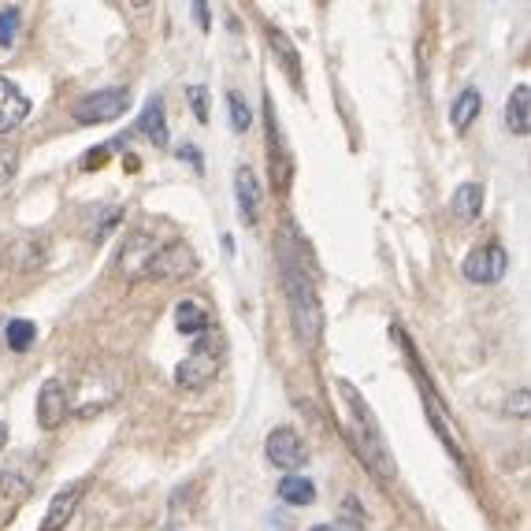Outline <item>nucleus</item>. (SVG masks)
<instances>
[{
	"mask_svg": "<svg viewBox=\"0 0 531 531\" xmlns=\"http://www.w3.org/2000/svg\"><path fill=\"white\" fill-rule=\"evenodd\" d=\"M71 413V394H67L64 379H49L38 394V424L45 431H56Z\"/></svg>",
	"mask_w": 531,
	"mask_h": 531,
	"instance_id": "nucleus-10",
	"label": "nucleus"
},
{
	"mask_svg": "<svg viewBox=\"0 0 531 531\" xmlns=\"http://www.w3.org/2000/svg\"><path fill=\"white\" fill-rule=\"evenodd\" d=\"M179 156H182V160H190V164H194V171H205V160H201V153H197L194 145H182Z\"/></svg>",
	"mask_w": 531,
	"mask_h": 531,
	"instance_id": "nucleus-29",
	"label": "nucleus"
},
{
	"mask_svg": "<svg viewBox=\"0 0 531 531\" xmlns=\"http://www.w3.org/2000/svg\"><path fill=\"white\" fill-rule=\"evenodd\" d=\"M26 116H30L26 93L15 86L12 78H0V134H12L15 127H23Z\"/></svg>",
	"mask_w": 531,
	"mask_h": 531,
	"instance_id": "nucleus-12",
	"label": "nucleus"
},
{
	"mask_svg": "<svg viewBox=\"0 0 531 531\" xmlns=\"http://www.w3.org/2000/svg\"><path fill=\"white\" fill-rule=\"evenodd\" d=\"M279 498L290 502V506H309V502H316V487H312V480H305V476H283Z\"/></svg>",
	"mask_w": 531,
	"mask_h": 531,
	"instance_id": "nucleus-20",
	"label": "nucleus"
},
{
	"mask_svg": "<svg viewBox=\"0 0 531 531\" xmlns=\"http://www.w3.org/2000/svg\"><path fill=\"white\" fill-rule=\"evenodd\" d=\"M160 246L164 242H156V234L130 231L127 242L119 246V272L127 275V279H149V268H153Z\"/></svg>",
	"mask_w": 531,
	"mask_h": 531,
	"instance_id": "nucleus-4",
	"label": "nucleus"
},
{
	"mask_svg": "<svg viewBox=\"0 0 531 531\" xmlns=\"http://www.w3.org/2000/svg\"><path fill=\"white\" fill-rule=\"evenodd\" d=\"M108 153H112V149H108V145H101V149H90V153L82 156V171H93V168H101L104 160H108Z\"/></svg>",
	"mask_w": 531,
	"mask_h": 531,
	"instance_id": "nucleus-27",
	"label": "nucleus"
},
{
	"mask_svg": "<svg viewBox=\"0 0 531 531\" xmlns=\"http://www.w3.org/2000/svg\"><path fill=\"white\" fill-rule=\"evenodd\" d=\"M194 15H197V23H201V30H208V4H194Z\"/></svg>",
	"mask_w": 531,
	"mask_h": 531,
	"instance_id": "nucleus-30",
	"label": "nucleus"
},
{
	"mask_svg": "<svg viewBox=\"0 0 531 531\" xmlns=\"http://www.w3.org/2000/svg\"><path fill=\"white\" fill-rule=\"evenodd\" d=\"M509 413H517L520 420L528 416V390H517V394L509 398Z\"/></svg>",
	"mask_w": 531,
	"mask_h": 531,
	"instance_id": "nucleus-28",
	"label": "nucleus"
},
{
	"mask_svg": "<svg viewBox=\"0 0 531 531\" xmlns=\"http://www.w3.org/2000/svg\"><path fill=\"white\" fill-rule=\"evenodd\" d=\"M264 454L272 461L275 468H286L290 476H294V468H301L309 461V450H305V442L294 428H275L264 442Z\"/></svg>",
	"mask_w": 531,
	"mask_h": 531,
	"instance_id": "nucleus-8",
	"label": "nucleus"
},
{
	"mask_svg": "<svg viewBox=\"0 0 531 531\" xmlns=\"http://www.w3.org/2000/svg\"><path fill=\"white\" fill-rule=\"evenodd\" d=\"M483 112V97H480V90H472L468 86L461 97L454 101V112H450V123H454V130L457 134H465L472 123H476V116Z\"/></svg>",
	"mask_w": 531,
	"mask_h": 531,
	"instance_id": "nucleus-18",
	"label": "nucleus"
},
{
	"mask_svg": "<svg viewBox=\"0 0 531 531\" xmlns=\"http://www.w3.org/2000/svg\"><path fill=\"white\" fill-rule=\"evenodd\" d=\"M4 442H8V428L0 424V450H4Z\"/></svg>",
	"mask_w": 531,
	"mask_h": 531,
	"instance_id": "nucleus-31",
	"label": "nucleus"
},
{
	"mask_svg": "<svg viewBox=\"0 0 531 531\" xmlns=\"http://www.w3.org/2000/svg\"><path fill=\"white\" fill-rule=\"evenodd\" d=\"M234 194H238V212H242V220L257 223L260 220V182L249 168H238V175H234Z\"/></svg>",
	"mask_w": 531,
	"mask_h": 531,
	"instance_id": "nucleus-13",
	"label": "nucleus"
},
{
	"mask_svg": "<svg viewBox=\"0 0 531 531\" xmlns=\"http://www.w3.org/2000/svg\"><path fill=\"white\" fill-rule=\"evenodd\" d=\"M338 390H342V398L350 402L353 409V424H350V435H353V446H357V454L364 457V465L376 472L379 480L387 483L394 480V457L387 454V442H383V431H379L376 416L368 413V402H364L361 394L350 387V383H338Z\"/></svg>",
	"mask_w": 531,
	"mask_h": 531,
	"instance_id": "nucleus-1",
	"label": "nucleus"
},
{
	"mask_svg": "<svg viewBox=\"0 0 531 531\" xmlns=\"http://www.w3.org/2000/svg\"><path fill=\"white\" fill-rule=\"evenodd\" d=\"M138 130H142V134L156 145V149H164V145L171 142L168 119H164V101H160V97H149L142 119H138Z\"/></svg>",
	"mask_w": 531,
	"mask_h": 531,
	"instance_id": "nucleus-15",
	"label": "nucleus"
},
{
	"mask_svg": "<svg viewBox=\"0 0 531 531\" xmlns=\"http://www.w3.org/2000/svg\"><path fill=\"white\" fill-rule=\"evenodd\" d=\"M227 108H231V130L234 134H242V130H249V123H253V112H249V104L242 93H227Z\"/></svg>",
	"mask_w": 531,
	"mask_h": 531,
	"instance_id": "nucleus-22",
	"label": "nucleus"
},
{
	"mask_svg": "<svg viewBox=\"0 0 531 531\" xmlns=\"http://www.w3.org/2000/svg\"><path fill=\"white\" fill-rule=\"evenodd\" d=\"M175 327H179L182 335H194V338H201V335H208V327H212V316H208L197 301H179L175 305Z\"/></svg>",
	"mask_w": 531,
	"mask_h": 531,
	"instance_id": "nucleus-16",
	"label": "nucleus"
},
{
	"mask_svg": "<svg viewBox=\"0 0 531 531\" xmlns=\"http://www.w3.org/2000/svg\"><path fill=\"white\" fill-rule=\"evenodd\" d=\"M506 268H509V253L498 246V242H487V246L472 249V253L465 257V279L468 283H480V286L498 283V279L506 275Z\"/></svg>",
	"mask_w": 531,
	"mask_h": 531,
	"instance_id": "nucleus-7",
	"label": "nucleus"
},
{
	"mask_svg": "<svg viewBox=\"0 0 531 531\" xmlns=\"http://www.w3.org/2000/svg\"><path fill=\"white\" fill-rule=\"evenodd\" d=\"M41 257H45V246H41L38 238H23L19 242V260H23L19 268H34V264L41 268Z\"/></svg>",
	"mask_w": 531,
	"mask_h": 531,
	"instance_id": "nucleus-25",
	"label": "nucleus"
},
{
	"mask_svg": "<svg viewBox=\"0 0 531 531\" xmlns=\"http://www.w3.org/2000/svg\"><path fill=\"white\" fill-rule=\"evenodd\" d=\"M34 338H38V327L30 320H8V327H4V342L12 353H26L34 346Z\"/></svg>",
	"mask_w": 531,
	"mask_h": 531,
	"instance_id": "nucleus-21",
	"label": "nucleus"
},
{
	"mask_svg": "<svg viewBox=\"0 0 531 531\" xmlns=\"http://www.w3.org/2000/svg\"><path fill=\"white\" fill-rule=\"evenodd\" d=\"M186 101L194 104V116H197V123H208V86H186Z\"/></svg>",
	"mask_w": 531,
	"mask_h": 531,
	"instance_id": "nucleus-24",
	"label": "nucleus"
},
{
	"mask_svg": "<svg viewBox=\"0 0 531 531\" xmlns=\"http://www.w3.org/2000/svg\"><path fill=\"white\" fill-rule=\"evenodd\" d=\"M268 41H272L275 56H279V64L286 67V75H290V82H294V90H301V67H298V49L290 45V38H286L283 30H275V26H268Z\"/></svg>",
	"mask_w": 531,
	"mask_h": 531,
	"instance_id": "nucleus-19",
	"label": "nucleus"
},
{
	"mask_svg": "<svg viewBox=\"0 0 531 531\" xmlns=\"http://www.w3.org/2000/svg\"><path fill=\"white\" fill-rule=\"evenodd\" d=\"M216 372H220V350L212 346V338H197L194 342V350H190V357L175 368V383L179 387H205V383H212L216 379Z\"/></svg>",
	"mask_w": 531,
	"mask_h": 531,
	"instance_id": "nucleus-3",
	"label": "nucleus"
},
{
	"mask_svg": "<svg viewBox=\"0 0 531 531\" xmlns=\"http://www.w3.org/2000/svg\"><path fill=\"white\" fill-rule=\"evenodd\" d=\"M0 268H4V257H0Z\"/></svg>",
	"mask_w": 531,
	"mask_h": 531,
	"instance_id": "nucleus-33",
	"label": "nucleus"
},
{
	"mask_svg": "<svg viewBox=\"0 0 531 531\" xmlns=\"http://www.w3.org/2000/svg\"><path fill=\"white\" fill-rule=\"evenodd\" d=\"M19 8H0V49H12L19 38Z\"/></svg>",
	"mask_w": 531,
	"mask_h": 531,
	"instance_id": "nucleus-23",
	"label": "nucleus"
},
{
	"mask_svg": "<svg viewBox=\"0 0 531 531\" xmlns=\"http://www.w3.org/2000/svg\"><path fill=\"white\" fill-rule=\"evenodd\" d=\"M283 286H286V301H290V320L298 327V338L305 346H316L320 335H324V309H320V298L312 283L305 279V272H298L290 260L283 264Z\"/></svg>",
	"mask_w": 531,
	"mask_h": 531,
	"instance_id": "nucleus-2",
	"label": "nucleus"
},
{
	"mask_svg": "<svg viewBox=\"0 0 531 531\" xmlns=\"http://www.w3.org/2000/svg\"><path fill=\"white\" fill-rule=\"evenodd\" d=\"M194 272H197L194 249L186 246V242H168V246H160V253H156L153 268H149V279H186V275Z\"/></svg>",
	"mask_w": 531,
	"mask_h": 531,
	"instance_id": "nucleus-9",
	"label": "nucleus"
},
{
	"mask_svg": "<svg viewBox=\"0 0 531 531\" xmlns=\"http://www.w3.org/2000/svg\"><path fill=\"white\" fill-rule=\"evenodd\" d=\"M15 168H19V153L12 145H0V190L15 179Z\"/></svg>",
	"mask_w": 531,
	"mask_h": 531,
	"instance_id": "nucleus-26",
	"label": "nucleus"
},
{
	"mask_svg": "<svg viewBox=\"0 0 531 531\" xmlns=\"http://www.w3.org/2000/svg\"><path fill=\"white\" fill-rule=\"evenodd\" d=\"M82 494H86V483H67L64 491H56V498L49 502V513L41 520V531H64L75 517Z\"/></svg>",
	"mask_w": 531,
	"mask_h": 531,
	"instance_id": "nucleus-11",
	"label": "nucleus"
},
{
	"mask_svg": "<svg viewBox=\"0 0 531 531\" xmlns=\"http://www.w3.org/2000/svg\"><path fill=\"white\" fill-rule=\"evenodd\" d=\"M38 472H41V461L34 454H19L12 457L8 465L0 468V498H30L34 491V483H38Z\"/></svg>",
	"mask_w": 531,
	"mask_h": 531,
	"instance_id": "nucleus-6",
	"label": "nucleus"
},
{
	"mask_svg": "<svg viewBox=\"0 0 531 531\" xmlns=\"http://www.w3.org/2000/svg\"><path fill=\"white\" fill-rule=\"evenodd\" d=\"M312 531H338V528H327V524H320V528H312Z\"/></svg>",
	"mask_w": 531,
	"mask_h": 531,
	"instance_id": "nucleus-32",
	"label": "nucleus"
},
{
	"mask_svg": "<svg viewBox=\"0 0 531 531\" xmlns=\"http://www.w3.org/2000/svg\"><path fill=\"white\" fill-rule=\"evenodd\" d=\"M506 127L513 130V134H520V138L531 130V90L524 82L513 90V97H509V104H506Z\"/></svg>",
	"mask_w": 531,
	"mask_h": 531,
	"instance_id": "nucleus-17",
	"label": "nucleus"
},
{
	"mask_svg": "<svg viewBox=\"0 0 531 531\" xmlns=\"http://www.w3.org/2000/svg\"><path fill=\"white\" fill-rule=\"evenodd\" d=\"M450 212H454V220H461V223L480 220V212H483V186L480 182H465V186H457L454 201H450Z\"/></svg>",
	"mask_w": 531,
	"mask_h": 531,
	"instance_id": "nucleus-14",
	"label": "nucleus"
},
{
	"mask_svg": "<svg viewBox=\"0 0 531 531\" xmlns=\"http://www.w3.org/2000/svg\"><path fill=\"white\" fill-rule=\"evenodd\" d=\"M127 101H130V93L123 90V86H116V90H97L75 104V119L82 123V127L112 123V119H119L123 112H127Z\"/></svg>",
	"mask_w": 531,
	"mask_h": 531,
	"instance_id": "nucleus-5",
	"label": "nucleus"
}]
</instances>
